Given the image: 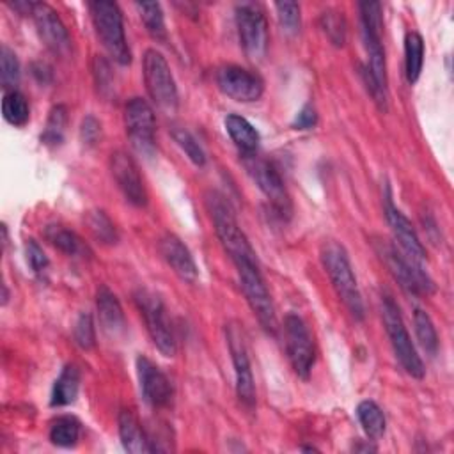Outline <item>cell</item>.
I'll return each instance as SVG.
<instances>
[{
  "label": "cell",
  "mask_w": 454,
  "mask_h": 454,
  "mask_svg": "<svg viewBox=\"0 0 454 454\" xmlns=\"http://www.w3.org/2000/svg\"><path fill=\"white\" fill-rule=\"evenodd\" d=\"M94 78L96 83L99 87V90L105 94V90L112 89V73H110V66L103 57H96L94 59Z\"/></svg>",
  "instance_id": "60d3db41"
},
{
  "label": "cell",
  "mask_w": 454,
  "mask_h": 454,
  "mask_svg": "<svg viewBox=\"0 0 454 454\" xmlns=\"http://www.w3.org/2000/svg\"><path fill=\"white\" fill-rule=\"evenodd\" d=\"M2 115L9 124L16 128L25 126L30 119V108L27 103V98L18 90H7L2 98Z\"/></svg>",
  "instance_id": "f546056e"
},
{
  "label": "cell",
  "mask_w": 454,
  "mask_h": 454,
  "mask_svg": "<svg viewBox=\"0 0 454 454\" xmlns=\"http://www.w3.org/2000/svg\"><path fill=\"white\" fill-rule=\"evenodd\" d=\"M142 73L145 89L153 99V103L165 114H174L177 108V87L174 82V76L170 73V67L165 60V57L154 50L149 48L144 51L142 57Z\"/></svg>",
  "instance_id": "52a82bcc"
},
{
  "label": "cell",
  "mask_w": 454,
  "mask_h": 454,
  "mask_svg": "<svg viewBox=\"0 0 454 454\" xmlns=\"http://www.w3.org/2000/svg\"><path fill=\"white\" fill-rule=\"evenodd\" d=\"M206 209L211 216L213 229L216 232V238L220 245L223 247L225 254L231 257L232 262L239 261H257L255 250L252 248L248 238L241 231L234 209L231 202L216 190H209L204 195Z\"/></svg>",
  "instance_id": "7a4b0ae2"
},
{
  "label": "cell",
  "mask_w": 454,
  "mask_h": 454,
  "mask_svg": "<svg viewBox=\"0 0 454 454\" xmlns=\"http://www.w3.org/2000/svg\"><path fill=\"white\" fill-rule=\"evenodd\" d=\"M227 342L231 351V360L234 365V380H236V395L239 403L252 410L255 406V383L252 374L250 358L247 353V346L238 325L227 326Z\"/></svg>",
  "instance_id": "5bb4252c"
},
{
  "label": "cell",
  "mask_w": 454,
  "mask_h": 454,
  "mask_svg": "<svg viewBox=\"0 0 454 454\" xmlns=\"http://www.w3.org/2000/svg\"><path fill=\"white\" fill-rule=\"evenodd\" d=\"M85 223H87L90 234L99 243H103V245H115L117 243V239H119L117 229L103 209L89 211L87 216H85Z\"/></svg>",
  "instance_id": "1f68e13d"
},
{
  "label": "cell",
  "mask_w": 454,
  "mask_h": 454,
  "mask_svg": "<svg viewBox=\"0 0 454 454\" xmlns=\"http://www.w3.org/2000/svg\"><path fill=\"white\" fill-rule=\"evenodd\" d=\"M110 172L112 177L124 195L128 202L133 206H145L147 204V190L144 179L140 176L137 161L126 151H115L110 154Z\"/></svg>",
  "instance_id": "e0dca14e"
},
{
  "label": "cell",
  "mask_w": 454,
  "mask_h": 454,
  "mask_svg": "<svg viewBox=\"0 0 454 454\" xmlns=\"http://www.w3.org/2000/svg\"><path fill=\"white\" fill-rule=\"evenodd\" d=\"M234 268L238 271L239 287L245 294L248 307L252 309L254 316L259 319L261 326L273 335L277 332L275 305L268 291V286L261 275L257 261H239V262H234Z\"/></svg>",
  "instance_id": "8992f818"
},
{
  "label": "cell",
  "mask_w": 454,
  "mask_h": 454,
  "mask_svg": "<svg viewBox=\"0 0 454 454\" xmlns=\"http://www.w3.org/2000/svg\"><path fill=\"white\" fill-rule=\"evenodd\" d=\"M30 16L46 48L57 55H66L71 48V37L57 11L44 2H34Z\"/></svg>",
  "instance_id": "ac0fdd59"
},
{
  "label": "cell",
  "mask_w": 454,
  "mask_h": 454,
  "mask_svg": "<svg viewBox=\"0 0 454 454\" xmlns=\"http://www.w3.org/2000/svg\"><path fill=\"white\" fill-rule=\"evenodd\" d=\"M124 126L126 135L138 154L153 156L156 144H154V131H156V117L151 105L142 98L128 99L124 106Z\"/></svg>",
  "instance_id": "4fadbf2b"
},
{
  "label": "cell",
  "mask_w": 454,
  "mask_h": 454,
  "mask_svg": "<svg viewBox=\"0 0 454 454\" xmlns=\"http://www.w3.org/2000/svg\"><path fill=\"white\" fill-rule=\"evenodd\" d=\"M236 27L239 44L250 60H261L268 50V21L259 4L236 5Z\"/></svg>",
  "instance_id": "30bf717a"
},
{
  "label": "cell",
  "mask_w": 454,
  "mask_h": 454,
  "mask_svg": "<svg viewBox=\"0 0 454 454\" xmlns=\"http://www.w3.org/2000/svg\"><path fill=\"white\" fill-rule=\"evenodd\" d=\"M160 254L163 255L165 262L172 268V271L184 282L193 284L199 277V270L197 264L193 261L192 252L188 250V247L176 236V234H163L160 238Z\"/></svg>",
  "instance_id": "ffe728a7"
},
{
  "label": "cell",
  "mask_w": 454,
  "mask_h": 454,
  "mask_svg": "<svg viewBox=\"0 0 454 454\" xmlns=\"http://www.w3.org/2000/svg\"><path fill=\"white\" fill-rule=\"evenodd\" d=\"M117 427H119V438L124 447V450L131 454H142V452H153L151 440L145 429L142 427L140 420L131 410H121L117 417Z\"/></svg>",
  "instance_id": "7402d4cb"
},
{
  "label": "cell",
  "mask_w": 454,
  "mask_h": 454,
  "mask_svg": "<svg viewBox=\"0 0 454 454\" xmlns=\"http://www.w3.org/2000/svg\"><path fill=\"white\" fill-rule=\"evenodd\" d=\"M275 11L284 32L296 34L300 30L301 16H300V5L296 2H277Z\"/></svg>",
  "instance_id": "74e56055"
},
{
  "label": "cell",
  "mask_w": 454,
  "mask_h": 454,
  "mask_svg": "<svg viewBox=\"0 0 454 454\" xmlns=\"http://www.w3.org/2000/svg\"><path fill=\"white\" fill-rule=\"evenodd\" d=\"M225 129L243 154H254L257 151L261 140L259 131L245 117L238 114H229L225 117Z\"/></svg>",
  "instance_id": "603a6c76"
},
{
  "label": "cell",
  "mask_w": 454,
  "mask_h": 454,
  "mask_svg": "<svg viewBox=\"0 0 454 454\" xmlns=\"http://www.w3.org/2000/svg\"><path fill=\"white\" fill-rule=\"evenodd\" d=\"M73 339L78 348L82 349H92L96 346V328L92 316L89 312H82L73 326Z\"/></svg>",
  "instance_id": "8d00e7d4"
},
{
  "label": "cell",
  "mask_w": 454,
  "mask_h": 454,
  "mask_svg": "<svg viewBox=\"0 0 454 454\" xmlns=\"http://www.w3.org/2000/svg\"><path fill=\"white\" fill-rule=\"evenodd\" d=\"M381 319L387 330V335L390 339L392 349L395 353V358L399 360L401 367L413 378L420 380L424 378V364L422 358L419 356L410 333L404 326L399 305L394 301V298L390 294H383L381 296Z\"/></svg>",
  "instance_id": "5b68a950"
},
{
  "label": "cell",
  "mask_w": 454,
  "mask_h": 454,
  "mask_svg": "<svg viewBox=\"0 0 454 454\" xmlns=\"http://www.w3.org/2000/svg\"><path fill=\"white\" fill-rule=\"evenodd\" d=\"M94 30L108 51V55L121 66L131 62V51L124 35L122 12L115 2L96 0L89 4Z\"/></svg>",
  "instance_id": "277c9868"
},
{
  "label": "cell",
  "mask_w": 454,
  "mask_h": 454,
  "mask_svg": "<svg viewBox=\"0 0 454 454\" xmlns=\"http://www.w3.org/2000/svg\"><path fill=\"white\" fill-rule=\"evenodd\" d=\"M353 449H355V450H365V452H367V450H376V447H372V445H369V443H367V445H355Z\"/></svg>",
  "instance_id": "7bdbcfd3"
},
{
  "label": "cell",
  "mask_w": 454,
  "mask_h": 454,
  "mask_svg": "<svg viewBox=\"0 0 454 454\" xmlns=\"http://www.w3.org/2000/svg\"><path fill=\"white\" fill-rule=\"evenodd\" d=\"M7 300H9V293H7V287H5V284H4V286H2V305H5Z\"/></svg>",
  "instance_id": "ee69618b"
},
{
  "label": "cell",
  "mask_w": 454,
  "mask_h": 454,
  "mask_svg": "<svg viewBox=\"0 0 454 454\" xmlns=\"http://www.w3.org/2000/svg\"><path fill=\"white\" fill-rule=\"evenodd\" d=\"M172 137L176 140V144L184 151V154L190 158L192 163H195L197 167H202L206 163V153L200 147V144L197 142V138L184 128L176 126L172 129Z\"/></svg>",
  "instance_id": "d590c367"
},
{
  "label": "cell",
  "mask_w": 454,
  "mask_h": 454,
  "mask_svg": "<svg viewBox=\"0 0 454 454\" xmlns=\"http://www.w3.org/2000/svg\"><path fill=\"white\" fill-rule=\"evenodd\" d=\"M137 374L140 392L153 408H163L172 399V385L167 374L147 356H137Z\"/></svg>",
  "instance_id": "d6986e66"
},
{
  "label": "cell",
  "mask_w": 454,
  "mask_h": 454,
  "mask_svg": "<svg viewBox=\"0 0 454 454\" xmlns=\"http://www.w3.org/2000/svg\"><path fill=\"white\" fill-rule=\"evenodd\" d=\"M135 303L144 317L147 333L156 349L163 356H174L177 351L176 337L161 298L149 289H138L135 293Z\"/></svg>",
  "instance_id": "9c48e42d"
},
{
  "label": "cell",
  "mask_w": 454,
  "mask_h": 454,
  "mask_svg": "<svg viewBox=\"0 0 454 454\" xmlns=\"http://www.w3.org/2000/svg\"><path fill=\"white\" fill-rule=\"evenodd\" d=\"M44 238L51 247H55L57 250H60L66 255H82L87 252L83 239L74 231H71L64 225H57V223L46 225Z\"/></svg>",
  "instance_id": "d4e9b609"
},
{
  "label": "cell",
  "mask_w": 454,
  "mask_h": 454,
  "mask_svg": "<svg viewBox=\"0 0 454 454\" xmlns=\"http://www.w3.org/2000/svg\"><path fill=\"white\" fill-rule=\"evenodd\" d=\"M25 252H27V262L30 264V268L35 271V273H41L48 268V257L44 254V250L41 248V245L35 241V239H28L27 241V247H25Z\"/></svg>",
  "instance_id": "ab89813d"
},
{
  "label": "cell",
  "mask_w": 454,
  "mask_h": 454,
  "mask_svg": "<svg viewBox=\"0 0 454 454\" xmlns=\"http://www.w3.org/2000/svg\"><path fill=\"white\" fill-rule=\"evenodd\" d=\"M356 417H358V422H360L362 429L365 431L367 438L378 440L385 434L387 420H385L383 410L374 401H371V399L360 401L356 406Z\"/></svg>",
  "instance_id": "484cf974"
},
{
  "label": "cell",
  "mask_w": 454,
  "mask_h": 454,
  "mask_svg": "<svg viewBox=\"0 0 454 454\" xmlns=\"http://www.w3.org/2000/svg\"><path fill=\"white\" fill-rule=\"evenodd\" d=\"M0 80L2 85L7 90H16V83L20 80V62L16 59V53L2 44L0 48Z\"/></svg>",
  "instance_id": "e575fe53"
},
{
  "label": "cell",
  "mask_w": 454,
  "mask_h": 454,
  "mask_svg": "<svg viewBox=\"0 0 454 454\" xmlns=\"http://www.w3.org/2000/svg\"><path fill=\"white\" fill-rule=\"evenodd\" d=\"M135 7L149 35L156 41H167V28L161 5L158 2H137Z\"/></svg>",
  "instance_id": "f1b7e54d"
},
{
  "label": "cell",
  "mask_w": 454,
  "mask_h": 454,
  "mask_svg": "<svg viewBox=\"0 0 454 454\" xmlns=\"http://www.w3.org/2000/svg\"><path fill=\"white\" fill-rule=\"evenodd\" d=\"M321 262L339 300L356 321H362L365 309L346 248L333 239L325 241L321 247Z\"/></svg>",
  "instance_id": "3957f363"
},
{
  "label": "cell",
  "mask_w": 454,
  "mask_h": 454,
  "mask_svg": "<svg viewBox=\"0 0 454 454\" xmlns=\"http://www.w3.org/2000/svg\"><path fill=\"white\" fill-rule=\"evenodd\" d=\"M413 325H415V333H417L419 344L429 356H434L438 351V333H436V328H434L429 314L424 312L422 309H415Z\"/></svg>",
  "instance_id": "d6a6232c"
},
{
  "label": "cell",
  "mask_w": 454,
  "mask_h": 454,
  "mask_svg": "<svg viewBox=\"0 0 454 454\" xmlns=\"http://www.w3.org/2000/svg\"><path fill=\"white\" fill-rule=\"evenodd\" d=\"M319 23H321L323 32L326 34V37L330 39V43L333 46H344L348 25H346V20H344L342 12H339L335 9H328L321 14Z\"/></svg>",
  "instance_id": "836d02e7"
},
{
  "label": "cell",
  "mask_w": 454,
  "mask_h": 454,
  "mask_svg": "<svg viewBox=\"0 0 454 454\" xmlns=\"http://www.w3.org/2000/svg\"><path fill=\"white\" fill-rule=\"evenodd\" d=\"M284 344L296 376L309 380L316 360V349L309 326L298 314H287L284 317Z\"/></svg>",
  "instance_id": "7c38bea8"
},
{
  "label": "cell",
  "mask_w": 454,
  "mask_h": 454,
  "mask_svg": "<svg viewBox=\"0 0 454 454\" xmlns=\"http://www.w3.org/2000/svg\"><path fill=\"white\" fill-rule=\"evenodd\" d=\"M80 390V369L74 364L64 365L59 378L53 383L51 390V406H67L73 404L78 397Z\"/></svg>",
  "instance_id": "cb8c5ba5"
},
{
  "label": "cell",
  "mask_w": 454,
  "mask_h": 454,
  "mask_svg": "<svg viewBox=\"0 0 454 454\" xmlns=\"http://www.w3.org/2000/svg\"><path fill=\"white\" fill-rule=\"evenodd\" d=\"M80 138L85 147H94L101 138V122L94 115L83 117L80 124Z\"/></svg>",
  "instance_id": "f35d334b"
},
{
  "label": "cell",
  "mask_w": 454,
  "mask_h": 454,
  "mask_svg": "<svg viewBox=\"0 0 454 454\" xmlns=\"http://www.w3.org/2000/svg\"><path fill=\"white\" fill-rule=\"evenodd\" d=\"M360 27H362V41L367 53V62L362 66L364 83L372 96L374 103L387 110L388 90H387V60L385 48L381 43L383 18H381V4L380 2H360Z\"/></svg>",
  "instance_id": "6da1fadb"
},
{
  "label": "cell",
  "mask_w": 454,
  "mask_h": 454,
  "mask_svg": "<svg viewBox=\"0 0 454 454\" xmlns=\"http://www.w3.org/2000/svg\"><path fill=\"white\" fill-rule=\"evenodd\" d=\"M376 252L383 264L388 268L390 275L401 286V289L406 291L410 296L417 298L420 294L434 293L436 287L427 271L415 266L401 250H397L395 245L380 241L376 243Z\"/></svg>",
  "instance_id": "ba28073f"
},
{
  "label": "cell",
  "mask_w": 454,
  "mask_h": 454,
  "mask_svg": "<svg viewBox=\"0 0 454 454\" xmlns=\"http://www.w3.org/2000/svg\"><path fill=\"white\" fill-rule=\"evenodd\" d=\"M245 167L250 174V177L255 181L259 190L264 193L268 199L270 206L280 218H289L293 206H291V197L286 190V184L278 174V170L270 163L268 160L254 154H245Z\"/></svg>",
  "instance_id": "8fae6325"
},
{
  "label": "cell",
  "mask_w": 454,
  "mask_h": 454,
  "mask_svg": "<svg viewBox=\"0 0 454 454\" xmlns=\"http://www.w3.org/2000/svg\"><path fill=\"white\" fill-rule=\"evenodd\" d=\"M216 85L225 96L239 103L257 101L264 90V82L257 73L236 64L222 66L216 71Z\"/></svg>",
  "instance_id": "9a60e30c"
},
{
  "label": "cell",
  "mask_w": 454,
  "mask_h": 454,
  "mask_svg": "<svg viewBox=\"0 0 454 454\" xmlns=\"http://www.w3.org/2000/svg\"><path fill=\"white\" fill-rule=\"evenodd\" d=\"M424 64V41L419 32H408L404 37V74L408 83H415Z\"/></svg>",
  "instance_id": "4316f807"
},
{
  "label": "cell",
  "mask_w": 454,
  "mask_h": 454,
  "mask_svg": "<svg viewBox=\"0 0 454 454\" xmlns=\"http://www.w3.org/2000/svg\"><path fill=\"white\" fill-rule=\"evenodd\" d=\"M96 309L99 325L105 333L110 337H117L126 330V317L117 296L106 287L99 286L96 293Z\"/></svg>",
  "instance_id": "44dd1931"
},
{
  "label": "cell",
  "mask_w": 454,
  "mask_h": 454,
  "mask_svg": "<svg viewBox=\"0 0 454 454\" xmlns=\"http://www.w3.org/2000/svg\"><path fill=\"white\" fill-rule=\"evenodd\" d=\"M67 126V106L66 105H55L46 119L44 129L41 133V142L48 147H57L64 140Z\"/></svg>",
  "instance_id": "4dcf8cb0"
},
{
  "label": "cell",
  "mask_w": 454,
  "mask_h": 454,
  "mask_svg": "<svg viewBox=\"0 0 454 454\" xmlns=\"http://www.w3.org/2000/svg\"><path fill=\"white\" fill-rule=\"evenodd\" d=\"M316 122H317V114H316V110H314V106L312 105H303L301 106V110L296 114V117L293 119V128L294 129H310V128H314L316 126Z\"/></svg>",
  "instance_id": "b9f144b4"
},
{
  "label": "cell",
  "mask_w": 454,
  "mask_h": 454,
  "mask_svg": "<svg viewBox=\"0 0 454 454\" xmlns=\"http://www.w3.org/2000/svg\"><path fill=\"white\" fill-rule=\"evenodd\" d=\"M383 211H385V218L390 225V231L394 234V239L397 241L401 252L419 268L424 266L426 262V248L424 245L420 243L411 222L406 218V215L394 206L392 202V195H390V190L387 186L385 190V206H383Z\"/></svg>",
  "instance_id": "2e32d148"
},
{
  "label": "cell",
  "mask_w": 454,
  "mask_h": 454,
  "mask_svg": "<svg viewBox=\"0 0 454 454\" xmlns=\"http://www.w3.org/2000/svg\"><path fill=\"white\" fill-rule=\"evenodd\" d=\"M48 436H50V442L57 447H62V449L74 447L80 438V422L71 415H62L51 422Z\"/></svg>",
  "instance_id": "83f0119b"
}]
</instances>
